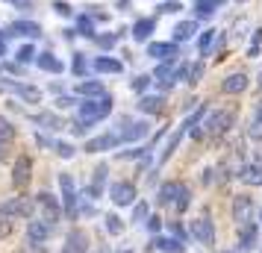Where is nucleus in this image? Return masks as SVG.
Instances as JSON below:
<instances>
[{"instance_id":"33","label":"nucleus","mask_w":262,"mask_h":253,"mask_svg":"<svg viewBox=\"0 0 262 253\" xmlns=\"http://www.w3.org/2000/svg\"><path fill=\"white\" fill-rule=\"evenodd\" d=\"M115 41H118V36H115V33H106V36H95V44H97L100 50L115 48Z\"/></svg>"},{"instance_id":"5","label":"nucleus","mask_w":262,"mask_h":253,"mask_svg":"<svg viewBox=\"0 0 262 253\" xmlns=\"http://www.w3.org/2000/svg\"><path fill=\"white\" fill-rule=\"evenodd\" d=\"M147 133H150L147 121H124V130H118V139L121 142H139Z\"/></svg>"},{"instance_id":"51","label":"nucleus","mask_w":262,"mask_h":253,"mask_svg":"<svg viewBox=\"0 0 262 253\" xmlns=\"http://www.w3.org/2000/svg\"><path fill=\"white\" fill-rule=\"evenodd\" d=\"M147 227L156 233V229H159V218H147Z\"/></svg>"},{"instance_id":"45","label":"nucleus","mask_w":262,"mask_h":253,"mask_svg":"<svg viewBox=\"0 0 262 253\" xmlns=\"http://www.w3.org/2000/svg\"><path fill=\"white\" fill-rule=\"evenodd\" d=\"M53 9H56L59 15H65V18H71V12H74L71 6H68V3H62V0H56V3H53Z\"/></svg>"},{"instance_id":"14","label":"nucleus","mask_w":262,"mask_h":253,"mask_svg":"<svg viewBox=\"0 0 262 253\" xmlns=\"http://www.w3.org/2000/svg\"><path fill=\"white\" fill-rule=\"evenodd\" d=\"M147 56H154V59H174L177 56V44L174 41H154V44H147Z\"/></svg>"},{"instance_id":"25","label":"nucleus","mask_w":262,"mask_h":253,"mask_svg":"<svg viewBox=\"0 0 262 253\" xmlns=\"http://www.w3.org/2000/svg\"><path fill=\"white\" fill-rule=\"evenodd\" d=\"M162 106H165V100H162V97H142V100H139V109H142V112H147V115H159V112H162Z\"/></svg>"},{"instance_id":"43","label":"nucleus","mask_w":262,"mask_h":253,"mask_svg":"<svg viewBox=\"0 0 262 253\" xmlns=\"http://www.w3.org/2000/svg\"><path fill=\"white\" fill-rule=\"evenodd\" d=\"M133 221H147V203H139L133 209Z\"/></svg>"},{"instance_id":"23","label":"nucleus","mask_w":262,"mask_h":253,"mask_svg":"<svg viewBox=\"0 0 262 253\" xmlns=\"http://www.w3.org/2000/svg\"><path fill=\"white\" fill-rule=\"evenodd\" d=\"M154 247L162 253H186V244L180 239H154Z\"/></svg>"},{"instance_id":"30","label":"nucleus","mask_w":262,"mask_h":253,"mask_svg":"<svg viewBox=\"0 0 262 253\" xmlns=\"http://www.w3.org/2000/svg\"><path fill=\"white\" fill-rule=\"evenodd\" d=\"M36 121H38V124H45L48 130H62V127H65V121H62V118H56L53 112H38V115H36Z\"/></svg>"},{"instance_id":"37","label":"nucleus","mask_w":262,"mask_h":253,"mask_svg":"<svg viewBox=\"0 0 262 253\" xmlns=\"http://www.w3.org/2000/svg\"><path fill=\"white\" fill-rule=\"evenodd\" d=\"M189 203H191V194H189V189H186V192H183V194L177 197L174 209H177V212H186V209H189Z\"/></svg>"},{"instance_id":"49","label":"nucleus","mask_w":262,"mask_h":253,"mask_svg":"<svg viewBox=\"0 0 262 253\" xmlns=\"http://www.w3.org/2000/svg\"><path fill=\"white\" fill-rule=\"evenodd\" d=\"M12 36V33H0V56H6V38Z\"/></svg>"},{"instance_id":"2","label":"nucleus","mask_w":262,"mask_h":253,"mask_svg":"<svg viewBox=\"0 0 262 253\" xmlns=\"http://www.w3.org/2000/svg\"><path fill=\"white\" fill-rule=\"evenodd\" d=\"M233 121H236V112L233 109H215V112H209L203 118L201 135H221L227 127H233Z\"/></svg>"},{"instance_id":"39","label":"nucleus","mask_w":262,"mask_h":253,"mask_svg":"<svg viewBox=\"0 0 262 253\" xmlns=\"http://www.w3.org/2000/svg\"><path fill=\"white\" fill-rule=\"evenodd\" d=\"M147 85H150V77H147V74H139V77L133 80V91H144Z\"/></svg>"},{"instance_id":"36","label":"nucleus","mask_w":262,"mask_h":253,"mask_svg":"<svg viewBox=\"0 0 262 253\" xmlns=\"http://www.w3.org/2000/svg\"><path fill=\"white\" fill-rule=\"evenodd\" d=\"M33 56H36V50H33V44H24V48H21L18 53H15V62H18V65H24V62H30Z\"/></svg>"},{"instance_id":"50","label":"nucleus","mask_w":262,"mask_h":253,"mask_svg":"<svg viewBox=\"0 0 262 253\" xmlns=\"http://www.w3.org/2000/svg\"><path fill=\"white\" fill-rule=\"evenodd\" d=\"M171 229H174V236H177V239H186V229L180 227V224H174V227H171Z\"/></svg>"},{"instance_id":"40","label":"nucleus","mask_w":262,"mask_h":253,"mask_svg":"<svg viewBox=\"0 0 262 253\" xmlns=\"http://www.w3.org/2000/svg\"><path fill=\"white\" fill-rule=\"evenodd\" d=\"M74 74H77V77H83V74H85V59H83V53H74Z\"/></svg>"},{"instance_id":"42","label":"nucleus","mask_w":262,"mask_h":253,"mask_svg":"<svg viewBox=\"0 0 262 253\" xmlns=\"http://www.w3.org/2000/svg\"><path fill=\"white\" fill-rule=\"evenodd\" d=\"M53 147H56V153H59V156H65V159H71V156H74V147H71V145H65V142H56Z\"/></svg>"},{"instance_id":"16","label":"nucleus","mask_w":262,"mask_h":253,"mask_svg":"<svg viewBox=\"0 0 262 253\" xmlns=\"http://www.w3.org/2000/svg\"><path fill=\"white\" fill-rule=\"evenodd\" d=\"M30 168H33V162L27 156H21L18 162H15V171H12V182L18 186V189H24L27 182H30Z\"/></svg>"},{"instance_id":"44","label":"nucleus","mask_w":262,"mask_h":253,"mask_svg":"<svg viewBox=\"0 0 262 253\" xmlns=\"http://www.w3.org/2000/svg\"><path fill=\"white\" fill-rule=\"evenodd\" d=\"M183 6H180V0H168V3H162V12L165 15H174V12H180Z\"/></svg>"},{"instance_id":"53","label":"nucleus","mask_w":262,"mask_h":253,"mask_svg":"<svg viewBox=\"0 0 262 253\" xmlns=\"http://www.w3.org/2000/svg\"><path fill=\"white\" fill-rule=\"evenodd\" d=\"M256 121H259V124H262V106L256 109Z\"/></svg>"},{"instance_id":"48","label":"nucleus","mask_w":262,"mask_h":253,"mask_svg":"<svg viewBox=\"0 0 262 253\" xmlns=\"http://www.w3.org/2000/svg\"><path fill=\"white\" fill-rule=\"evenodd\" d=\"M250 135H253V139H262V124H259V121H253V127H250Z\"/></svg>"},{"instance_id":"6","label":"nucleus","mask_w":262,"mask_h":253,"mask_svg":"<svg viewBox=\"0 0 262 253\" xmlns=\"http://www.w3.org/2000/svg\"><path fill=\"white\" fill-rule=\"evenodd\" d=\"M186 192V186L177 180H171V182H162V189H159V203L162 206H174L177 203V197Z\"/></svg>"},{"instance_id":"4","label":"nucleus","mask_w":262,"mask_h":253,"mask_svg":"<svg viewBox=\"0 0 262 253\" xmlns=\"http://www.w3.org/2000/svg\"><path fill=\"white\" fill-rule=\"evenodd\" d=\"M38 209H41V221H48V224H56L59 221V203H56V197L50 192H41L38 194Z\"/></svg>"},{"instance_id":"38","label":"nucleus","mask_w":262,"mask_h":253,"mask_svg":"<svg viewBox=\"0 0 262 253\" xmlns=\"http://www.w3.org/2000/svg\"><path fill=\"white\" fill-rule=\"evenodd\" d=\"M201 77H203V62H198V65H191L189 68V83H201Z\"/></svg>"},{"instance_id":"52","label":"nucleus","mask_w":262,"mask_h":253,"mask_svg":"<svg viewBox=\"0 0 262 253\" xmlns=\"http://www.w3.org/2000/svg\"><path fill=\"white\" fill-rule=\"evenodd\" d=\"M0 159H6V145L0 142Z\"/></svg>"},{"instance_id":"21","label":"nucleus","mask_w":262,"mask_h":253,"mask_svg":"<svg viewBox=\"0 0 262 253\" xmlns=\"http://www.w3.org/2000/svg\"><path fill=\"white\" fill-rule=\"evenodd\" d=\"M154 27H156L154 18H142V21H136V27H133V38H136V41H147L150 33H154Z\"/></svg>"},{"instance_id":"24","label":"nucleus","mask_w":262,"mask_h":253,"mask_svg":"<svg viewBox=\"0 0 262 253\" xmlns=\"http://www.w3.org/2000/svg\"><path fill=\"white\" fill-rule=\"evenodd\" d=\"M12 33H18V36H27V38H36L38 33H41V27H38L36 21H15V24H12Z\"/></svg>"},{"instance_id":"31","label":"nucleus","mask_w":262,"mask_h":253,"mask_svg":"<svg viewBox=\"0 0 262 253\" xmlns=\"http://www.w3.org/2000/svg\"><path fill=\"white\" fill-rule=\"evenodd\" d=\"M77 30H80V36H85V38H95L97 36L95 24H92V15H83V18L77 21Z\"/></svg>"},{"instance_id":"34","label":"nucleus","mask_w":262,"mask_h":253,"mask_svg":"<svg viewBox=\"0 0 262 253\" xmlns=\"http://www.w3.org/2000/svg\"><path fill=\"white\" fill-rule=\"evenodd\" d=\"M12 139H15V130H12V124H9L6 118H0V142L6 145V142H12Z\"/></svg>"},{"instance_id":"56","label":"nucleus","mask_w":262,"mask_h":253,"mask_svg":"<svg viewBox=\"0 0 262 253\" xmlns=\"http://www.w3.org/2000/svg\"><path fill=\"white\" fill-rule=\"evenodd\" d=\"M236 3H245V0H236Z\"/></svg>"},{"instance_id":"26","label":"nucleus","mask_w":262,"mask_h":253,"mask_svg":"<svg viewBox=\"0 0 262 253\" xmlns=\"http://www.w3.org/2000/svg\"><path fill=\"white\" fill-rule=\"evenodd\" d=\"M103 186H106V165H100V168L95 171V182L89 186V197H100Z\"/></svg>"},{"instance_id":"55","label":"nucleus","mask_w":262,"mask_h":253,"mask_svg":"<svg viewBox=\"0 0 262 253\" xmlns=\"http://www.w3.org/2000/svg\"><path fill=\"white\" fill-rule=\"evenodd\" d=\"M6 3H18V0H6Z\"/></svg>"},{"instance_id":"47","label":"nucleus","mask_w":262,"mask_h":253,"mask_svg":"<svg viewBox=\"0 0 262 253\" xmlns=\"http://www.w3.org/2000/svg\"><path fill=\"white\" fill-rule=\"evenodd\" d=\"M186 77H189V65H180L177 71H174V83L177 80H186Z\"/></svg>"},{"instance_id":"3","label":"nucleus","mask_w":262,"mask_h":253,"mask_svg":"<svg viewBox=\"0 0 262 253\" xmlns=\"http://www.w3.org/2000/svg\"><path fill=\"white\" fill-rule=\"evenodd\" d=\"M133 197H136V186H133V182L118 180V182L109 186V200H112L115 206H130Z\"/></svg>"},{"instance_id":"15","label":"nucleus","mask_w":262,"mask_h":253,"mask_svg":"<svg viewBox=\"0 0 262 253\" xmlns=\"http://www.w3.org/2000/svg\"><path fill=\"white\" fill-rule=\"evenodd\" d=\"M50 229H53V224H48V221H30L27 236H30V241H33V244H41V241L50 236Z\"/></svg>"},{"instance_id":"57","label":"nucleus","mask_w":262,"mask_h":253,"mask_svg":"<svg viewBox=\"0 0 262 253\" xmlns=\"http://www.w3.org/2000/svg\"><path fill=\"white\" fill-rule=\"evenodd\" d=\"M259 218H262V212H259Z\"/></svg>"},{"instance_id":"7","label":"nucleus","mask_w":262,"mask_h":253,"mask_svg":"<svg viewBox=\"0 0 262 253\" xmlns=\"http://www.w3.org/2000/svg\"><path fill=\"white\" fill-rule=\"evenodd\" d=\"M3 88H9V91H15L18 97H24L27 103H38V100H41V91H38V88L21 85V83H15V80H3Z\"/></svg>"},{"instance_id":"11","label":"nucleus","mask_w":262,"mask_h":253,"mask_svg":"<svg viewBox=\"0 0 262 253\" xmlns=\"http://www.w3.org/2000/svg\"><path fill=\"white\" fill-rule=\"evenodd\" d=\"M0 212H3V215H24V218H30L33 215V200H30V197H15V200H9Z\"/></svg>"},{"instance_id":"8","label":"nucleus","mask_w":262,"mask_h":253,"mask_svg":"<svg viewBox=\"0 0 262 253\" xmlns=\"http://www.w3.org/2000/svg\"><path fill=\"white\" fill-rule=\"evenodd\" d=\"M250 215H253V200L245 197V194L236 197V200H233V221H238V224L245 227V224L250 221Z\"/></svg>"},{"instance_id":"32","label":"nucleus","mask_w":262,"mask_h":253,"mask_svg":"<svg viewBox=\"0 0 262 253\" xmlns=\"http://www.w3.org/2000/svg\"><path fill=\"white\" fill-rule=\"evenodd\" d=\"M212 41H215V30H206L201 36V41H198V50H201V56H206L209 50H212Z\"/></svg>"},{"instance_id":"28","label":"nucleus","mask_w":262,"mask_h":253,"mask_svg":"<svg viewBox=\"0 0 262 253\" xmlns=\"http://www.w3.org/2000/svg\"><path fill=\"white\" fill-rule=\"evenodd\" d=\"M194 30H198L194 21H183V24H177L174 27V41H189V38L194 36Z\"/></svg>"},{"instance_id":"54","label":"nucleus","mask_w":262,"mask_h":253,"mask_svg":"<svg viewBox=\"0 0 262 253\" xmlns=\"http://www.w3.org/2000/svg\"><path fill=\"white\" fill-rule=\"evenodd\" d=\"M259 85H262V71H259Z\"/></svg>"},{"instance_id":"17","label":"nucleus","mask_w":262,"mask_h":253,"mask_svg":"<svg viewBox=\"0 0 262 253\" xmlns=\"http://www.w3.org/2000/svg\"><path fill=\"white\" fill-rule=\"evenodd\" d=\"M77 95H83L85 100H95V97H106L109 91L100 83H95V80H83V83L77 85Z\"/></svg>"},{"instance_id":"9","label":"nucleus","mask_w":262,"mask_h":253,"mask_svg":"<svg viewBox=\"0 0 262 253\" xmlns=\"http://www.w3.org/2000/svg\"><path fill=\"white\" fill-rule=\"evenodd\" d=\"M191 236L201 241V244H212L215 229H212V224H209V218H198V221H191Z\"/></svg>"},{"instance_id":"27","label":"nucleus","mask_w":262,"mask_h":253,"mask_svg":"<svg viewBox=\"0 0 262 253\" xmlns=\"http://www.w3.org/2000/svg\"><path fill=\"white\" fill-rule=\"evenodd\" d=\"M242 180L248 182V186H262V162L248 165V168L242 171Z\"/></svg>"},{"instance_id":"12","label":"nucleus","mask_w":262,"mask_h":253,"mask_svg":"<svg viewBox=\"0 0 262 253\" xmlns=\"http://www.w3.org/2000/svg\"><path fill=\"white\" fill-rule=\"evenodd\" d=\"M59 189H62V197H65V209L74 215V212H77V194H74L71 174H59Z\"/></svg>"},{"instance_id":"22","label":"nucleus","mask_w":262,"mask_h":253,"mask_svg":"<svg viewBox=\"0 0 262 253\" xmlns=\"http://www.w3.org/2000/svg\"><path fill=\"white\" fill-rule=\"evenodd\" d=\"M245 88H248V77H245V74H230L224 80L227 95H238V91H245Z\"/></svg>"},{"instance_id":"29","label":"nucleus","mask_w":262,"mask_h":253,"mask_svg":"<svg viewBox=\"0 0 262 253\" xmlns=\"http://www.w3.org/2000/svg\"><path fill=\"white\" fill-rule=\"evenodd\" d=\"M221 3H224V0H194V12L201 15V18H209Z\"/></svg>"},{"instance_id":"35","label":"nucleus","mask_w":262,"mask_h":253,"mask_svg":"<svg viewBox=\"0 0 262 253\" xmlns=\"http://www.w3.org/2000/svg\"><path fill=\"white\" fill-rule=\"evenodd\" d=\"M106 229L112 233V236H121L124 233V224H121L118 215H106Z\"/></svg>"},{"instance_id":"41","label":"nucleus","mask_w":262,"mask_h":253,"mask_svg":"<svg viewBox=\"0 0 262 253\" xmlns=\"http://www.w3.org/2000/svg\"><path fill=\"white\" fill-rule=\"evenodd\" d=\"M259 44H262V30H256V33H253V41H250L248 56H256V53H259Z\"/></svg>"},{"instance_id":"46","label":"nucleus","mask_w":262,"mask_h":253,"mask_svg":"<svg viewBox=\"0 0 262 253\" xmlns=\"http://www.w3.org/2000/svg\"><path fill=\"white\" fill-rule=\"evenodd\" d=\"M74 103H80V100H77L74 95H68V97H59V100H56V106H62V109H65V106H74Z\"/></svg>"},{"instance_id":"13","label":"nucleus","mask_w":262,"mask_h":253,"mask_svg":"<svg viewBox=\"0 0 262 253\" xmlns=\"http://www.w3.org/2000/svg\"><path fill=\"white\" fill-rule=\"evenodd\" d=\"M115 145H121L118 133H106V135H97V139H89L85 150H89V153H97V150H112Z\"/></svg>"},{"instance_id":"19","label":"nucleus","mask_w":262,"mask_h":253,"mask_svg":"<svg viewBox=\"0 0 262 253\" xmlns=\"http://www.w3.org/2000/svg\"><path fill=\"white\" fill-rule=\"evenodd\" d=\"M92 68H95L97 74H121L124 71V65H121L118 59H109V56H97Z\"/></svg>"},{"instance_id":"18","label":"nucleus","mask_w":262,"mask_h":253,"mask_svg":"<svg viewBox=\"0 0 262 253\" xmlns=\"http://www.w3.org/2000/svg\"><path fill=\"white\" fill-rule=\"evenodd\" d=\"M36 65L41 68V71H50V74H62V71H65V65H62V59H56L53 53H38Z\"/></svg>"},{"instance_id":"1","label":"nucleus","mask_w":262,"mask_h":253,"mask_svg":"<svg viewBox=\"0 0 262 253\" xmlns=\"http://www.w3.org/2000/svg\"><path fill=\"white\" fill-rule=\"evenodd\" d=\"M112 112V97H95V100H83L80 103V127H85V124H97V121H103Z\"/></svg>"},{"instance_id":"20","label":"nucleus","mask_w":262,"mask_h":253,"mask_svg":"<svg viewBox=\"0 0 262 253\" xmlns=\"http://www.w3.org/2000/svg\"><path fill=\"white\" fill-rule=\"evenodd\" d=\"M238 241H242V250H253V244L259 241V229H256V224H245Z\"/></svg>"},{"instance_id":"10","label":"nucleus","mask_w":262,"mask_h":253,"mask_svg":"<svg viewBox=\"0 0 262 253\" xmlns=\"http://www.w3.org/2000/svg\"><path fill=\"white\" fill-rule=\"evenodd\" d=\"M85 250H89V239H85V233L83 229H71L68 239H65L62 253H85Z\"/></svg>"}]
</instances>
